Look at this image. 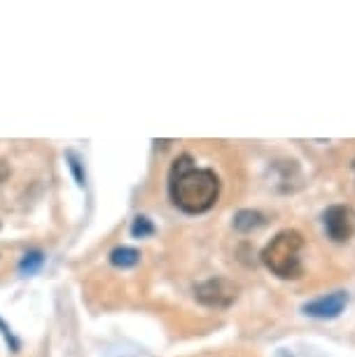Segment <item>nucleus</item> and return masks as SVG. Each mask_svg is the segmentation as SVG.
I'll use <instances>...</instances> for the list:
<instances>
[{"mask_svg":"<svg viewBox=\"0 0 355 357\" xmlns=\"http://www.w3.org/2000/svg\"><path fill=\"white\" fill-rule=\"evenodd\" d=\"M110 261H112V266H117V268H131L140 261V252L136 248H126V245L115 248V250L110 252Z\"/></svg>","mask_w":355,"mask_h":357,"instance_id":"0eeeda50","label":"nucleus"},{"mask_svg":"<svg viewBox=\"0 0 355 357\" xmlns=\"http://www.w3.org/2000/svg\"><path fill=\"white\" fill-rule=\"evenodd\" d=\"M194 296H197L204 306L227 308L236 301L239 287L227 278H211V280L199 282V285L194 287Z\"/></svg>","mask_w":355,"mask_h":357,"instance_id":"7ed1b4c3","label":"nucleus"},{"mask_svg":"<svg viewBox=\"0 0 355 357\" xmlns=\"http://www.w3.org/2000/svg\"><path fill=\"white\" fill-rule=\"evenodd\" d=\"M43 261H45V257H43V252H38V250H33V252H26L24 255V259L19 261V271L22 273H36L40 266H43Z\"/></svg>","mask_w":355,"mask_h":357,"instance_id":"6e6552de","label":"nucleus"},{"mask_svg":"<svg viewBox=\"0 0 355 357\" xmlns=\"http://www.w3.org/2000/svg\"><path fill=\"white\" fill-rule=\"evenodd\" d=\"M301 250H304V238L294 229L276 234L262 250V264L273 275L283 280H297L304 273L301 266Z\"/></svg>","mask_w":355,"mask_h":357,"instance_id":"f03ea898","label":"nucleus"},{"mask_svg":"<svg viewBox=\"0 0 355 357\" xmlns=\"http://www.w3.org/2000/svg\"><path fill=\"white\" fill-rule=\"evenodd\" d=\"M68 159H70V168H73V173H75V178H77V185H84V175H82V166H80V159L75 157V154H68Z\"/></svg>","mask_w":355,"mask_h":357,"instance_id":"9d476101","label":"nucleus"},{"mask_svg":"<svg viewBox=\"0 0 355 357\" xmlns=\"http://www.w3.org/2000/svg\"><path fill=\"white\" fill-rule=\"evenodd\" d=\"M169 194L173 206L187 215L211 211L220 197V178L211 168H197L190 154L173 161L169 175Z\"/></svg>","mask_w":355,"mask_h":357,"instance_id":"f257e3e1","label":"nucleus"},{"mask_svg":"<svg viewBox=\"0 0 355 357\" xmlns=\"http://www.w3.org/2000/svg\"><path fill=\"white\" fill-rule=\"evenodd\" d=\"M0 329H3V334H5V339H8V343H12V348H19V343H17V339H15V336H12V332H10V329L8 327H5V322L3 320H0Z\"/></svg>","mask_w":355,"mask_h":357,"instance_id":"9b49d317","label":"nucleus"},{"mask_svg":"<svg viewBox=\"0 0 355 357\" xmlns=\"http://www.w3.org/2000/svg\"><path fill=\"white\" fill-rule=\"evenodd\" d=\"M3 175H5V168H3V166H0V178H3Z\"/></svg>","mask_w":355,"mask_h":357,"instance_id":"f8f14e48","label":"nucleus"},{"mask_svg":"<svg viewBox=\"0 0 355 357\" xmlns=\"http://www.w3.org/2000/svg\"><path fill=\"white\" fill-rule=\"evenodd\" d=\"M155 234V225L150 222V218H145V215H138L136 220H133L131 225V236L133 238H147V236Z\"/></svg>","mask_w":355,"mask_h":357,"instance_id":"1a4fd4ad","label":"nucleus"},{"mask_svg":"<svg viewBox=\"0 0 355 357\" xmlns=\"http://www.w3.org/2000/svg\"><path fill=\"white\" fill-rule=\"evenodd\" d=\"M264 215L259 211H239L236 218H234V229L241 234H250L252 229L264 227Z\"/></svg>","mask_w":355,"mask_h":357,"instance_id":"423d86ee","label":"nucleus"},{"mask_svg":"<svg viewBox=\"0 0 355 357\" xmlns=\"http://www.w3.org/2000/svg\"><path fill=\"white\" fill-rule=\"evenodd\" d=\"M323 227L327 238L334 243H346L355 236V208L351 206H332L323 213Z\"/></svg>","mask_w":355,"mask_h":357,"instance_id":"20e7f679","label":"nucleus"},{"mask_svg":"<svg viewBox=\"0 0 355 357\" xmlns=\"http://www.w3.org/2000/svg\"><path fill=\"white\" fill-rule=\"evenodd\" d=\"M346 306H348L346 292H330V294L309 301V304H304L301 306V313L309 315V318H316V320H334L344 313Z\"/></svg>","mask_w":355,"mask_h":357,"instance_id":"39448f33","label":"nucleus"}]
</instances>
